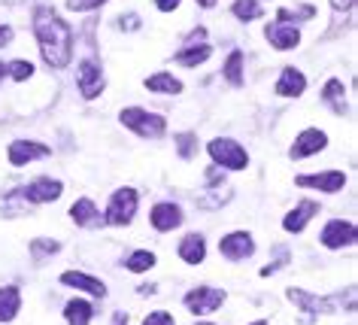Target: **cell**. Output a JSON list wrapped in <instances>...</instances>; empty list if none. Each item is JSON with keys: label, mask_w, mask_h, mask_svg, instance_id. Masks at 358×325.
<instances>
[{"label": "cell", "mask_w": 358, "mask_h": 325, "mask_svg": "<svg viewBox=\"0 0 358 325\" xmlns=\"http://www.w3.org/2000/svg\"><path fill=\"white\" fill-rule=\"evenodd\" d=\"M322 243L328 249H340V247H352L355 243V225L352 222H343V219H334L322 228Z\"/></svg>", "instance_id": "12"}, {"label": "cell", "mask_w": 358, "mask_h": 325, "mask_svg": "<svg viewBox=\"0 0 358 325\" xmlns=\"http://www.w3.org/2000/svg\"><path fill=\"white\" fill-rule=\"evenodd\" d=\"M146 88L149 92H158V95H179L182 92V83H179L173 74H155L146 79Z\"/></svg>", "instance_id": "24"}, {"label": "cell", "mask_w": 358, "mask_h": 325, "mask_svg": "<svg viewBox=\"0 0 358 325\" xmlns=\"http://www.w3.org/2000/svg\"><path fill=\"white\" fill-rule=\"evenodd\" d=\"M303 88H307V76L294 67H285L280 79H276V95L280 97H301Z\"/></svg>", "instance_id": "16"}, {"label": "cell", "mask_w": 358, "mask_h": 325, "mask_svg": "<svg viewBox=\"0 0 358 325\" xmlns=\"http://www.w3.org/2000/svg\"><path fill=\"white\" fill-rule=\"evenodd\" d=\"M264 37L273 43V49H294L301 43V31L294 28L292 22H273V25H267V31H264Z\"/></svg>", "instance_id": "14"}, {"label": "cell", "mask_w": 358, "mask_h": 325, "mask_svg": "<svg viewBox=\"0 0 358 325\" xmlns=\"http://www.w3.org/2000/svg\"><path fill=\"white\" fill-rule=\"evenodd\" d=\"M201 6H216V0H198Z\"/></svg>", "instance_id": "38"}, {"label": "cell", "mask_w": 358, "mask_h": 325, "mask_svg": "<svg viewBox=\"0 0 358 325\" xmlns=\"http://www.w3.org/2000/svg\"><path fill=\"white\" fill-rule=\"evenodd\" d=\"M219 252L225 258H231V261H243V258H249L255 252V240H252V234L249 231H234V234H228V237H222Z\"/></svg>", "instance_id": "8"}, {"label": "cell", "mask_w": 358, "mask_h": 325, "mask_svg": "<svg viewBox=\"0 0 358 325\" xmlns=\"http://www.w3.org/2000/svg\"><path fill=\"white\" fill-rule=\"evenodd\" d=\"M61 247L55 240H34L31 243V252H34V258L37 261H43V256H52V252H58Z\"/></svg>", "instance_id": "30"}, {"label": "cell", "mask_w": 358, "mask_h": 325, "mask_svg": "<svg viewBox=\"0 0 358 325\" xmlns=\"http://www.w3.org/2000/svg\"><path fill=\"white\" fill-rule=\"evenodd\" d=\"M179 258L189 261V265H201V261L207 258V240H203L201 234L182 237V243H179Z\"/></svg>", "instance_id": "19"}, {"label": "cell", "mask_w": 358, "mask_h": 325, "mask_svg": "<svg viewBox=\"0 0 358 325\" xmlns=\"http://www.w3.org/2000/svg\"><path fill=\"white\" fill-rule=\"evenodd\" d=\"M34 34H37L40 52L49 67H67L73 58V34H70L67 22L52 10V6H37L34 10Z\"/></svg>", "instance_id": "1"}, {"label": "cell", "mask_w": 358, "mask_h": 325, "mask_svg": "<svg viewBox=\"0 0 358 325\" xmlns=\"http://www.w3.org/2000/svg\"><path fill=\"white\" fill-rule=\"evenodd\" d=\"M61 192H64V186L58 183V179H52V177H37L34 183H28L22 188V198L28 204H52V201H58Z\"/></svg>", "instance_id": "6"}, {"label": "cell", "mask_w": 358, "mask_h": 325, "mask_svg": "<svg viewBox=\"0 0 358 325\" xmlns=\"http://www.w3.org/2000/svg\"><path fill=\"white\" fill-rule=\"evenodd\" d=\"M325 146H328L325 131H319V128H307V131H301V134H298V140L292 143L289 155H292V158H310V155H316V152H322Z\"/></svg>", "instance_id": "11"}, {"label": "cell", "mask_w": 358, "mask_h": 325, "mask_svg": "<svg viewBox=\"0 0 358 325\" xmlns=\"http://www.w3.org/2000/svg\"><path fill=\"white\" fill-rule=\"evenodd\" d=\"M49 152L52 149L43 146V143H37V140H13L10 149H6V155H10V165L24 167V165H31L34 158H46Z\"/></svg>", "instance_id": "10"}, {"label": "cell", "mask_w": 358, "mask_h": 325, "mask_svg": "<svg viewBox=\"0 0 358 325\" xmlns=\"http://www.w3.org/2000/svg\"><path fill=\"white\" fill-rule=\"evenodd\" d=\"M70 219H73L76 225H83V228H94V225H101V213H97L94 201L79 198V201L70 207Z\"/></svg>", "instance_id": "20"}, {"label": "cell", "mask_w": 358, "mask_h": 325, "mask_svg": "<svg viewBox=\"0 0 358 325\" xmlns=\"http://www.w3.org/2000/svg\"><path fill=\"white\" fill-rule=\"evenodd\" d=\"M192 149H194V137H192V134H179V155L189 158Z\"/></svg>", "instance_id": "33"}, {"label": "cell", "mask_w": 358, "mask_h": 325, "mask_svg": "<svg viewBox=\"0 0 358 325\" xmlns=\"http://www.w3.org/2000/svg\"><path fill=\"white\" fill-rule=\"evenodd\" d=\"M101 4H106V0H67V10H73V13H88V10H97Z\"/></svg>", "instance_id": "31"}, {"label": "cell", "mask_w": 358, "mask_h": 325, "mask_svg": "<svg viewBox=\"0 0 358 325\" xmlns=\"http://www.w3.org/2000/svg\"><path fill=\"white\" fill-rule=\"evenodd\" d=\"M152 225H155L158 231H173L182 225V210H179L176 204H155V210H152Z\"/></svg>", "instance_id": "18"}, {"label": "cell", "mask_w": 358, "mask_h": 325, "mask_svg": "<svg viewBox=\"0 0 358 325\" xmlns=\"http://www.w3.org/2000/svg\"><path fill=\"white\" fill-rule=\"evenodd\" d=\"M119 119H122L124 128H131L134 134H140V137H146V140H155L167 131L164 119L155 113H149V110H143V106H128V110L119 113Z\"/></svg>", "instance_id": "2"}, {"label": "cell", "mask_w": 358, "mask_h": 325, "mask_svg": "<svg viewBox=\"0 0 358 325\" xmlns=\"http://www.w3.org/2000/svg\"><path fill=\"white\" fill-rule=\"evenodd\" d=\"M76 83H79V92H83L85 101H94L97 95L103 92V70L101 64H94L92 58H85L76 70Z\"/></svg>", "instance_id": "7"}, {"label": "cell", "mask_w": 358, "mask_h": 325, "mask_svg": "<svg viewBox=\"0 0 358 325\" xmlns=\"http://www.w3.org/2000/svg\"><path fill=\"white\" fill-rule=\"evenodd\" d=\"M137 213V192L134 188H119L110 198V207H106V222L110 225H128Z\"/></svg>", "instance_id": "5"}, {"label": "cell", "mask_w": 358, "mask_h": 325, "mask_svg": "<svg viewBox=\"0 0 358 325\" xmlns=\"http://www.w3.org/2000/svg\"><path fill=\"white\" fill-rule=\"evenodd\" d=\"M352 4H355V0H331V6H334L337 13H346V10H352Z\"/></svg>", "instance_id": "36"}, {"label": "cell", "mask_w": 358, "mask_h": 325, "mask_svg": "<svg viewBox=\"0 0 358 325\" xmlns=\"http://www.w3.org/2000/svg\"><path fill=\"white\" fill-rule=\"evenodd\" d=\"M179 4H182V0H155V6H158L161 13H173Z\"/></svg>", "instance_id": "34"}, {"label": "cell", "mask_w": 358, "mask_h": 325, "mask_svg": "<svg viewBox=\"0 0 358 325\" xmlns=\"http://www.w3.org/2000/svg\"><path fill=\"white\" fill-rule=\"evenodd\" d=\"M316 213H319V204H313V201H301V204L294 207V210L282 219V228L289 231V234H298V231L307 228V222H310Z\"/></svg>", "instance_id": "17"}, {"label": "cell", "mask_w": 358, "mask_h": 325, "mask_svg": "<svg viewBox=\"0 0 358 325\" xmlns=\"http://www.w3.org/2000/svg\"><path fill=\"white\" fill-rule=\"evenodd\" d=\"M152 265H155V256H152L149 249H137V252H131V258L124 261V268L134 270V274H143V270H149Z\"/></svg>", "instance_id": "28"}, {"label": "cell", "mask_w": 358, "mask_h": 325, "mask_svg": "<svg viewBox=\"0 0 358 325\" xmlns=\"http://www.w3.org/2000/svg\"><path fill=\"white\" fill-rule=\"evenodd\" d=\"M143 325H176V322H173V316H170L167 310H155V313H149L146 319H143Z\"/></svg>", "instance_id": "32"}, {"label": "cell", "mask_w": 358, "mask_h": 325, "mask_svg": "<svg viewBox=\"0 0 358 325\" xmlns=\"http://www.w3.org/2000/svg\"><path fill=\"white\" fill-rule=\"evenodd\" d=\"M225 79L231 85H243V55L240 52H231L225 61Z\"/></svg>", "instance_id": "27"}, {"label": "cell", "mask_w": 358, "mask_h": 325, "mask_svg": "<svg viewBox=\"0 0 358 325\" xmlns=\"http://www.w3.org/2000/svg\"><path fill=\"white\" fill-rule=\"evenodd\" d=\"M22 310V295L15 286H3L0 289V322H13Z\"/></svg>", "instance_id": "21"}, {"label": "cell", "mask_w": 358, "mask_h": 325, "mask_svg": "<svg viewBox=\"0 0 358 325\" xmlns=\"http://www.w3.org/2000/svg\"><path fill=\"white\" fill-rule=\"evenodd\" d=\"M252 325H267V322H264V319H258V322H252Z\"/></svg>", "instance_id": "40"}, {"label": "cell", "mask_w": 358, "mask_h": 325, "mask_svg": "<svg viewBox=\"0 0 358 325\" xmlns=\"http://www.w3.org/2000/svg\"><path fill=\"white\" fill-rule=\"evenodd\" d=\"M6 74L13 79H19V83H24V79L34 76V64L31 61H13V64H6Z\"/></svg>", "instance_id": "29"}, {"label": "cell", "mask_w": 358, "mask_h": 325, "mask_svg": "<svg viewBox=\"0 0 358 325\" xmlns=\"http://www.w3.org/2000/svg\"><path fill=\"white\" fill-rule=\"evenodd\" d=\"M289 298L294 304H301V310L310 313L307 319H313V313H322V310H328V307H334V301H322V298H313L310 292H301V289H289Z\"/></svg>", "instance_id": "22"}, {"label": "cell", "mask_w": 358, "mask_h": 325, "mask_svg": "<svg viewBox=\"0 0 358 325\" xmlns=\"http://www.w3.org/2000/svg\"><path fill=\"white\" fill-rule=\"evenodd\" d=\"M61 283L73 286V289H79V292H88V295H94V298H106V286L97 277L83 274V270H67V274H61Z\"/></svg>", "instance_id": "15"}, {"label": "cell", "mask_w": 358, "mask_h": 325, "mask_svg": "<svg viewBox=\"0 0 358 325\" xmlns=\"http://www.w3.org/2000/svg\"><path fill=\"white\" fill-rule=\"evenodd\" d=\"M343 92H346V88H343V83H340V79H328V83H325V92H322V97H325V101H328L331 106H334L337 113H343V110H346V104H343Z\"/></svg>", "instance_id": "25"}, {"label": "cell", "mask_w": 358, "mask_h": 325, "mask_svg": "<svg viewBox=\"0 0 358 325\" xmlns=\"http://www.w3.org/2000/svg\"><path fill=\"white\" fill-rule=\"evenodd\" d=\"M294 186L301 188H322V192H340L346 186V177L340 170H328V174H303L294 179Z\"/></svg>", "instance_id": "13"}, {"label": "cell", "mask_w": 358, "mask_h": 325, "mask_svg": "<svg viewBox=\"0 0 358 325\" xmlns=\"http://www.w3.org/2000/svg\"><path fill=\"white\" fill-rule=\"evenodd\" d=\"M203 37H207V31H203V28L194 31L192 37H189V43H185V49L176 52V64H182V67H198V64H203V61L210 58V52H213L207 43H198Z\"/></svg>", "instance_id": "9"}, {"label": "cell", "mask_w": 358, "mask_h": 325, "mask_svg": "<svg viewBox=\"0 0 358 325\" xmlns=\"http://www.w3.org/2000/svg\"><path fill=\"white\" fill-rule=\"evenodd\" d=\"M113 325H128V316H122V313H115V319H113Z\"/></svg>", "instance_id": "37"}, {"label": "cell", "mask_w": 358, "mask_h": 325, "mask_svg": "<svg viewBox=\"0 0 358 325\" xmlns=\"http://www.w3.org/2000/svg\"><path fill=\"white\" fill-rule=\"evenodd\" d=\"M13 43V28L10 25H0V46H10Z\"/></svg>", "instance_id": "35"}, {"label": "cell", "mask_w": 358, "mask_h": 325, "mask_svg": "<svg viewBox=\"0 0 358 325\" xmlns=\"http://www.w3.org/2000/svg\"><path fill=\"white\" fill-rule=\"evenodd\" d=\"M231 13H234L240 22H252V19L262 15V4H258V0H234Z\"/></svg>", "instance_id": "26"}, {"label": "cell", "mask_w": 358, "mask_h": 325, "mask_svg": "<svg viewBox=\"0 0 358 325\" xmlns=\"http://www.w3.org/2000/svg\"><path fill=\"white\" fill-rule=\"evenodd\" d=\"M92 316H94L92 304H88V301H79V298L67 301V307H64V319H67V325H88V322H92Z\"/></svg>", "instance_id": "23"}, {"label": "cell", "mask_w": 358, "mask_h": 325, "mask_svg": "<svg viewBox=\"0 0 358 325\" xmlns=\"http://www.w3.org/2000/svg\"><path fill=\"white\" fill-rule=\"evenodd\" d=\"M225 289H216V286H198L185 295V307L194 313V316H207V313H216L222 304H225Z\"/></svg>", "instance_id": "4"}, {"label": "cell", "mask_w": 358, "mask_h": 325, "mask_svg": "<svg viewBox=\"0 0 358 325\" xmlns=\"http://www.w3.org/2000/svg\"><path fill=\"white\" fill-rule=\"evenodd\" d=\"M6 76V64H3V61H0V79H3Z\"/></svg>", "instance_id": "39"}, {"label": "cell", "mask_w": 358, "mask_h": 325, "mask_svg": "<svg viewBox=\"0 0 358 325\" xmlns=\"http://www.w3.org/2000/svg\"><path fill=\"white\" fill-rule=\"evenodd\" d=\"M210 158L216 161L219 167H228V170H243L249 165V155H246V149L240 146L237 140H231V137H216V140H210Z\"/></svg>", "instance_id": "3"}]
</instances>
